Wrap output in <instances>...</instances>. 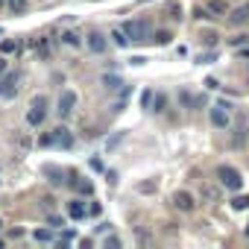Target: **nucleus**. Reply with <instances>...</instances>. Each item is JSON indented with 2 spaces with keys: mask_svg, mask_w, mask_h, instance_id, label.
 <instances>
[{
  "mask_svg": "<svg viewBox=\"0 0 249 249\" xmlns=\"http://www.w3.org/2000/svg\"><path fill=\"white\" fill-rule=\"evenodd\" d=\"M123 33H126L132 41H138V44L150 41V24L147 21H126L123 24Z\"/></svg>",
  "mask_w": 249,
  "mask_h": 249,
  "instance_id": "1",
  "label": "nucleus"
},
{
  "mask_svg": "<svg viewBox=\"0 0 249 249\" xmlns=\"http://www.w3.org/2000/svg\"><path fill=\"white\" fill-rule=\"evenodd\" d=\"M44 117H47V100H44V97H36V100L30 103L27 123H30V126H41V123H44Z\"/></svg>",
  "mask_w": 249,
  "mask_h": 249,
  "instance_id": "2",
  "label": "nucleus"
},
{
  "mask_svg": "<svg viewBox=\"0 0 249 249\" xmlns=\"http://www.w3.org/2000/svg\"><path fill=\"white\" fill-rule=\"evenodd\" d=\"M217 176H220V185L229 188V191H240V185H243V179H240V173L234 167H220Z\"/></svg>",
  "mask_w": 249,
  "mask_h": 249,
  "instance_id": "3",
  "label": "nucleus"
},
{
  "mask_svg": "<svg viewBox=\"0 0 249 249\" xmlns=\"http://www.w3.org/2000/svg\"><path fill=\"white\" fill-rule=\"evenodd\" d=\"M229 120H231L229 106H226V103H217V106L211 108V123H214L217 129H226V126H229Z\"/></svg>",
  "mask_w": 249,
  "mask_h": 249,
  "instance_id": "4",
  "label": "nucleus"
},
{
  "mask_svg": "<svg viewBox=\"0 0 249 249\" xmlns=\"http://www.w3.org/2000/svg\"><path fill=\"white\" fill-rule=\"evenodd\" d=\"M73 106H76V94L73 91H62V97H59V117H68L71 111H73Z\"/></svg>",
  "mask_w": 249,
  "mask_h": 249,
  "instance_id": "5",
  "label": "nucleus"
},
{
  "mask_svg": "<svg viewBox=\"0 0 249 249\" xmlns=\"http://www.w3.org/2000/svg\"><path fill=\"white\" fill-rule=\"evenodd\" d=\"M173 205H176L179 211H194V208H196V202H194V196H191L188 191H176V194H173Z\"/></svg>",
  "mask_w": 249,
  "mask_h": 249,
  "instance_id": "6",
  "label": "nucleus"
},
{
  "mask_svg": "<svg viewBox=\"0 0 249 249\" xmlns=\"http://www.w3.org/2000/svg\"><path fill=\"white\" fill-rule=\"evenodd\" d=\"M50 135H53V144H59V147H65V150H68V147L73 144V135H71V132H68L65 126H59V129H53Z\"/></svg>",
  "mask_w": 249,
  "mask_h": 249,
  "instance_id": "7",
  "label": "nucleus"
},
{
  "mask_svg": "<svg viewBox=\"0 0 249 249\" xmlns=\"http://www.w3.org/2000/svg\"><path fill=\"white\" fill-rule=\"evenodd\" d=\"M18 91V76L12 73V76H6L3 82H0V97H12Z\"/></svg>",
  "mask_w": 249,
  "mask_h": 249,
  "instance_id": "8",
  "label": "nucleus"
},
{
  "mask_svg": "<svg viewBox=\"0 0 249 249\" xmlns=\"http://www.w3.org/2000/svg\"><path fill=\"white\" fill-rule=\"evenodd\" d=\"M229 24H234V27H240V24H249V6H240V9H234V12H231V18H229Z\"/></svg>",
  "mask_w": 249,
  "mask_h": 249,
  "instance_id": "9",
  "label": "nucleus"
},
{
  "mask_svg": "<svg viewBox=\"0 0 249 249\" xmlns=\"http://www.w3.org/2000/svg\"><path fill=\"white\" fill-rule=\"evenodd\" d=\"M88 47H91L94 53H103V50H106V38H103L100 33H91V36H88Z\"/></svg>",
  "mask_w": 249,
  "mask_h": 249,
  "instance_id": "10",
  "label": "nucleus"
},
{
  "mask_svg": "<svg viewBox=\"0 0 249 249\" xmlns=\"http://www.w3.org/2000/svg\"><path fill=\"white\" fill-rule=\"evenodd\" d=\"M68 214H71L73 220H82V217H85V205H82V202H71V205H68Z\"/></svg>",
  "mask_w": 249,
  "mask_h": 249,
  "instance_id": "11",
  "label": "nucleus"
},
{
  "mask_svg": "<svg viewBox=\"0 0 249 249\" xmlns=\"http://www.w3.org/2000/svg\"><path fill=\"white\" fill-rule=\"evenodd\" d=\"M111 38H114V44H117V47H129V36L123 33V30H114V33H111Z\"/></svg>",
  "mask_w": 249,
  "mask_h": 249,
  "instance_id": "12",
  "label": "nucleus"
},
{
  "mask_svg": "<svg viewBox=\"0 0 249 249\" xmlns=\"http://www.w3.org/2000/svg\"><path fill=\"white\" fill-rule=\"evenodd\" d=\"M205 9L214 12V15H226V3H223V0H211V3H205Z\"/></svg>",
  "mask_w": 249,
  "mask_h": 249,
  "instance_id": "13",
  "label": "nucleus"
},
{
  "mask_svg": "<svg viewBox=\"0 0 249 249\" xmlns=\"http://www.w3.org/2000/svg\"><path fill=\"white\" fill-rule=\"evenodd\" d=\"M103 82H106V88H108V91H117V88H120V85H123V82H120V79H117V76H108V73H106V76H103Z\"/></svg>",
  "mask_w": 249,
  "mask_h": 249,
  "instance_id": "14",
  "label": "nucleus"
},
{
  "mask_svg": "<svg viewBox=\"0 0 249 249\" xmlns=\"http://www.w3.org/2000/svg\"><path fill=\"white\" fill-rule=\"evenodd\" d=\"M36 240H41V243H47V240H53V234H50L47 229H38V231H36Z\"/></svg>",
  "mask_w": 249,
  "mask_h": 249,
  "instance_id": "15",
  "label": "nucleus"
},
{
  "mask_svg": "<svg viewBox=\"0 0 249 249\" xmlns=\"http://www.w3.org/2000/svg\"><path fill=\"white\" fill-rule=\"evenodd\" d=\"M231 205H234L237 211H243V208H249V196H237V199H234Z\"/></svg>",
  "mask_w": 249,
  "mask_h": 249,
  "instance_id": "16",
  "label": "nucleus"
},
{
  "mask_svg": "<svg viewBox=\"0 0 249 249\" xmlns=\"http://www.w3.org/2000/svg\"><path fill=\"white\" fill-rule=\"evenodd\" d=\"M6 3H9V9H15V12H21V9L27 6V0H6Z\"/></svg>",
  "mask_w": 249,
  "mask_h": 249,
  "instance_id": "17",
  "label": "nucleus"
},
{
  "mask_svg": "<svg viewBox=\"0 0 249 249\" xmlns=\"http://www.w3.org/2000/svg\"><path fill=\"white\" fill-rule=\"evenodd\" d=\"M0 50H3V53H12V50H18V44H15V41H3V44H0Z\"/></svg>",
  "mask_w": 249,
  "mask_h": 249,
  "instance_id": "18",
  "label": "nucleus"
},
{
  "mask_svg": "<svg viewBox=\"0 0 249 249\" xmlns=\"http://www.w3.org/2000/svg\"><path fill=\"white\" fill-rule=\"evenodd\" d=\"M170 18H182V6L179 3H170Z\"/></svg>",
  "mask_w": 249,
  "mask_h": 249,
  "instance_id": "19",
  "label": "nucleus"
},
{
  "mask_svg": "<svg viewBox=\"0 0 249 249\" xmlns=\"http://www.w3.org/2000/svg\"><path fill=\"white\" fill-rule=\"evenodd\" d=\"M65 44H71V47H76V44H79V38H76L73 33H65Z\"/></svg>",
  "mask_w": 249,
  "mask_h": 249,
  "instance_id": "20",
  "label": "nucleus"
},
{
  "mask_svg": "<svg viewBox=\"0 0 249 249\" xmlns=\"http://www.w3.org/2000/svg\"><path fill=\"white\" fill-rule=\"evenodd\" d=\"M73 185H76L82 194H91V191H94V188H91V182H73Z\"/></svg>",
  "mask_w": 249,
  "mask_h": 249,
  "instance_id": "21",
  "label": "nucleus"
},
{
  "mask_svg": "<svg viewBox=\"0 0 249 249\" xmlns=\"http://www.w3.org/2000/svg\"><path fill=\"white\" fill-rule=\"evenodd\" d=\"M170 38H173V36H170V33H159V38H156V41H159V44H167V41H170Z\"/></svg>",
  "mask_w": 249,
  "mask_h": 249,
  "instance_id": "22",
  "label": "nucleus"
},
{
  "mask_svg": "<svg viewBox=\"0 0 249 249\" xmlns=\"http://www.w3.org/2000/svg\"><path fill=\"white\" fill-rule=\"evenodd\" d=\"M243 41H246V36H237V38H229V44H231V47H240Z\"/></svg>",
  "mask_w": 249,
  "mask_h": 249,
  "instance_id": "23",
  "label": "nucleus"
},
{
  "mask_svg": "<svg viewBox=\"0 0 249 249\" xmlns=\"http://www.w3.org/2000/svg\"><path fill=\"white\" fill-rule=\"evenodd\" d=\"M202 196H208V199H217V191H214V188H202Z\"/></svg>",
  "mask_w": 249,
  "mask_h": 249,
  "instance_id": "24",
  "label": "nucleus"
},
{
  "mask_svg": "<svg viewBox=\"0 0 249 249\" xmlns=\"http://www.w3.org/2000/svg\"><path fill=\"white\" fill-rule=\"evenodd\" d=\"M0 71H6V62H3V59H0Z\"/></svg>",
  "mask_w": 249,
  "mask_h": 249,
  "instance_id": "25",
  "label": "nucleus"
},
{
  "mask_svg": "<svg viewBox=\"0 0 249 249\" xmlns=\"http://www.w3.org/2000/svg\"><path fill=\"white\" fill-rule=\"evenodd\" d=\"M246 237H249V226H246Z\"/></svg>",
  "mask_w": 249,
  "mask_h": 249,
  "instance_id": "26",
  "label": "nucleus"
},
{
  "mask_svg": "<svg viewBox=\"0 0 249 249\" xmlns=\"http://www.w3.org/2000/svg\"><path fill=\"white\" fill-rule=\"evenodd\" d=\"M0 246H3V240H0Z\"/></svg>",
  "mask_w": 249,
  "mask_h": 249,
  "instance_id": "27",
  "label": "nucleus"
},
{
  "mask_svg": "<svg viewBox=\"0 0 249 249\" xmlns=\"http://www.w3.org/2000/svg\"><path fill=\"white\" fill-rule=\"evenodd\" d=\"M0 226H3V223H0Z\"/></svg>",
  "mask_w": 249,
  "mask_h": 249,
  "instance_id": "28",
  "label": "nucleus"
}]
</instances>
